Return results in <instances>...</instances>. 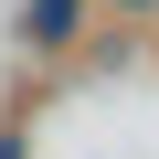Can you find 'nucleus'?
Masks as SVG:
<instances>
[{"mask_svg":"<svg viewBox=\"0 0 159 159\" xmlns=\"http://www.w3.org/2000/svg\"><path fill=\"white\" fill-rule=\"evenodd\" d=\"M21 32L53 53V43H74V32H85V0H32V11H21Z\"/></svg>","mask_w":159,"mask_h":159,"instance_id":"nucleus-1","label":"nucleus"},{"mask_svg":"<svg viewBox=\"0 0 159 159\" xmlns=\"http://www.w3.org/2000/svg\"><path fill=\"white\" fill-rule=\"evenodd\" d=\"M0 159H21V138H0Z\"/></svg>","mask_w":159,"mask_h":159,"instance_id":"nucleus-3","label":"nucleus"},{"mask_svg":"<svg viewBox=\"0 0 159 159\" xmlns=\"http://www.w3.org/2000/svg\"><path fill=\"white\" fill-rule=\"evenodd\" d=\"M117 11H138V21H148V11H159V0H117Z\"/></svg>","mask_w":159,"mask_h":159,"instance_id":"nucleus-2","label":"nucleus"}]
</instances>
